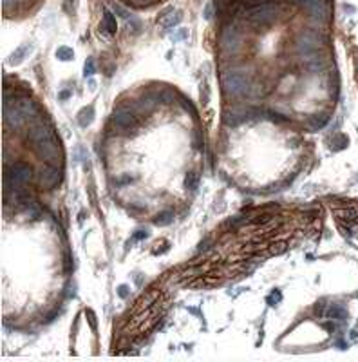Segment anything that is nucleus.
Masks as SVG:
<instances>
[{
  "mask_svg": "<svg viewBox=\"0 0 358 362\" xmlns=\"http://www.w3.org/2000/svg\"><path fill=\"white\" fill-rule=\"evenodd\" d=\"M275 14H277V6L274 2H266V4H257L246 11V20L254 26H268L274 22Z\"/></svg>",
  "mask_w": 358,
  "mask_h": 362,
  "instance_id": "f257e3e1",
  "label": "nucleus"
},
{
  "mask_svg": "<svg viewBox=\"0 0 358 362\" xmlns=\"http://www.w3.org/2000/svg\"><path fill=\"white\" fill-rule=\"evenodd\" d=\"M29 180H31V167L26 162H14L6 174V183H11V190L24 188Z\"/></svg>",
  "mask_w": 358,
  "mask_h": 362,
  "instance_id": "f03ea898",
  "label": "nucleus"
},
{
  "mask_svg": "<svg viewBox=\"0 0 358 362\" xmlns=\"http://www.w3.org/2000/svg\"><path fill=\"white\" fill-rule=\"evenodd\" d=\"M222 86L234 96H246L250 92V80L242 72H226L222 76Z\"/></svg>",
  "mask_w": 358,
  "mask_h": 362,
  "instance_id": "7ed1b4c3",
  "label": "nucleus"
},
{
  "mask_svg": "<svg viewBox=\"0 0 358 362\" xmlns=\"http://www.w3.org/2000/svg\"><path fill=\"white\" fill-rule=\"evenodd\" d=\"M304 10L308 11L311 18L318 22V24H326L331 16V11H330V6L326 0H308V4L304 6Z\"/></svg>",
  "mask_w": 358,
  "mask_h": 362,
  "instance_id": "20e7f679",
  "label": "nucleus"
},
{
  "mask_svg": "<svg viewBox=\"0 0 358 362\" xmlns=\"http://www.w3.org/2000/svg\"><path fill=\"white\" fill-rule=\"evenodd\" d=\"M38 156L42 158L48 165H52V167H58V165H60L62 152H60V147L56 145L54 140L42 143V145H38Z\"/></svg>",
  "mask_w": 358,
  "mask_h": 362,
  "instance_id": "39448f33",
  "label": "nucleus"
},
{
  "mask_svg": "<svg viewBox=\"0 0 358 362\" xmlns=\"http://www.w3.org/2000/svg\"><path fill=\"white\" fill-rule=\"evenodd\" d=\"M239 42H240V38H239V33H237L236 28H232V26H226V28L222 29V33H221V44H222V48L226 49L228 52L237 51V49H239Z\"/></svg>",
  "mask_w": 358,
  "mask_h": 362,
  "instance_id": "423d86ee",
  "label": "nucleus"
},
{
  "mask_svg": "<svg viewBox=\"0 0 358 362\" xmlns=\"http://www.w3.org/2000/svg\"><path fill=\"white\" fill-rule=\"evenodd\" d=\"M28 140L38 147V145H42V143L54 140V134H52V130L49 129V127H46V125H36V127H33V129L29 130Z\"/></svg>",
  "mask_w": 358,
  "mask_h": 362,
  "instance_id": "0eeeda50",
  "label": "nucleus"
},
{
  "mask_svg": "<svg viewBox=\"0 0 358 362\" xmlns=\"http://www.w3.org/2000/svg\"><path fill=\"white\" fill-rule=\"evenodd\" d=\"M62 180V174L58 170V167H46L42 172H40V176H38V183L42 186H48V188H52V186H56Z\"/></svg>",
  "mask_w": 358,
  "mask_h": 362,
  "instance_id": "6e6552de",
  "label": "nucleus"
},
{
  "mask_svg": "<svg viewBox=\"0 0 358 362\" xmlns=\"http://www.w3.org/2000/svg\"><path fill=\"white\" fill-rule=\"evenodd\" d=\"M4 120L13 129H18V127H22V124H24L26 116L22 114V110H20L18 107H11L10 109L8 105H4Z\"/></svg>",
  "mask_w": 358,
  "mask_h": 362,
  "instance_id": "1a4fd4ad",
  "label": "nucleus"
},
{
  "mask_svg": "<svg viewBox=\"0 0 358 362\" xmlns=\"http://www.w3.org/2000/svg\"><path fill=\"white\" fill-rule=\"evenodd\" d=\"M112 122H114V125H116L118 129L127 130V129H130L132 125H134V116H132L127 109H118L112 114Z\"/></svg>",
  "mask_w": 358,
  "mask_h": 362,
  "instance_id": "9d476101",
  "label": "nucleus"
},
{
  "mask_svg": "<svg viewBox=\"0 0 358 362\" xmlns=\"http://www.w3.org/2000/svg\"><path fill=\"white\" fill-rule=\"evenodd\" d=\"M248 116H250V110H228L226 116H224V122H226L230 127H237L239 124H242L244 120H248Z\"/></svg>",
  "mask_w": 358,
  "mask_h": 362,
  "instance_id": "9b49d317",
  "label": "nucleus"
},
{
  "mask_svg": "<svg viewBox=\"0 0 358 362\" xmlns=\"http://www.w3.org/2000/svg\"><path fill=\"white\" fill-rule=\"evenodd\" d=\"M31 49H33V48H31V44H22V46H20L16 51L11 52L10 64H11V66H18V64L22 62L26 56H28L29 52H31Z\"/></svg>",
  "mask_w": 358,
  "mask_h": 362,
  "instance_id": "f8f14e48",
  "label": "nucleus"
},
{
  "mask_svg": "<svg viewBox=\"0 0 358 362\" xmlns=\"http://www.w3.org/2000/svg\"><path fill=\"white\" fill-rule=\"evenodd\" d=\"M214 6L219 14L234 13L237 10V0H214Z\"/></svg>",
  "mask_w": 358,
  "mask_h": 362,
  "instance_id": "ddd939ff",
  "label": "nucleus"
},
{
  "mask_svg": "<svg viewBox=\"0 0 358 362\" xmlns=\"http://www.w3.org/2000/svg\"><path fill=\"white\" fill-rule=\"evenodd\" d=\"M102 28L107 31L108 34H114L118 31V22L114 18V14L110 11H105L104 13V22H102Z\"/></svg>",
  "mask_w": 358,
  "mask_h": 362,
  "instance_id": "4468645a",
  "label": "nucleus"
},
{
  "mask_svg": "<svg viewBox=\"0 0 358 362\" xmlns=\"http://www.w3.org/2000/svg\"><path fill=\"white\" fill-rule=\"evenodd\" d=\"M20 110H22V114L26 116V118H36V107H34V104L31 100H26V98H22V100L18 102V105H16Z\"/></svg>",
  "mask_w": 358,
  "mask_h": 362,
  "instance_id": "2eb2a0df",
  "label": "nucleus"
},
{
  "mask_svg": "<svg viewBox=\"0 0 358 362\" xmlns=\"http://www.w3.org/2000/svg\"><path fill=\"white\" fill-rule=\"evenodd\" d=\"M315 38L313 36H310V34H304V36H300V40H298V51L302 52V54H308V52H313L315 51Z\"/></svg>",
  "mask_w": 358,
  "mask_h": 362,
  "instance_id": "dca6fc26",
  "label": "nucleus"
},
{
  "mask_svg": "<svg viewBox=\"0 0 358 362\" xmlns=\"http://www.w3.org/2000/svg\"><path fill=\"white\" fill-rule=\"evenodd\" d=\"M92 114H94V109L92 107H85L80 110V116H78V124L82 127H89L90 122H92Z\"/></svg>",
  "mask_w": 358,
  "mask_h": 362,
  "instance_id": "f3484780",
  "label": "nucleus"
},
{
  "mask_svg": "<svg viewBox=\"0 0 358 362\" xmlns=\"http://www.w3.org/2000/svg\"><path fill=\"white\" fill-rule=\"evenodd\" d=\"M181 18H183V16H181V13L178 11V13H174V14H168V16H166V18L163 20L161 24H163V28H165V29H172V28H176L179 22H181Z\"/></svg>",
  "mask_w": 358,
  "mask_h": 362,
  "instance_id": "a211bd4d",
  "label": "nucleus"
},
{
  "mask_svg": "<svg viewBox=\"0 0 358 362\" xmlns=\"http://www.w3.org/2000/svg\"><path fill=\"white\" fill-rule=\"evenodd\" d=\"M56 58L67 62V60H72L74 58V51L71 48H67V46H62V48L56 49Z\"/></svg>",
  "mask_w": 358,
  "mask_h": 362,
  "instance_id": "6ab92c4d",
  "label": "nucleus"
},
{
  "mask_svg": "<svg viewBox=\"0 0 358 362\" xmlns=\"http://www.w3.org/2000/svg\"><path fill=\"white\" fill-rule=\"evenodd\" d=\"M172 220H174V214H172V212H161V214L154 220V224H158V226H165V224L172 223Z\"/></svg>",
  "mask_w": 358,
  "mask_h": 362,
  "instance_id": "aec40b11",
  "label": "nucleus"
},
{
  "mask_svg": "<svg viewBox=\"0 0 358 362\" xmlns=\"http://www.w3.org/2000/svg\"><path fill=\"white\" fill-rule=\"evenodd\" d=\"M344 315H346V310L338 304H333L328 308V317H330V319H342Z\"/></svg>",
  "mask_w": 358,
  "mask_h": 362,
  "instance_id": "412c9836",
  "label": "nucleus"
},
{
  "mask_svg": "<svg viewBox=\"0 0 358 362\" xmlns=\"http://www.w3.org/2000/svg\"><path fill=\"white\" fill-rule=\"evenodd\" d=\"M198 185H199V176H198V174H194V172L186 174V178H184V188L194 190V188H198Z\"/></svg>",
  "mask_w": 358,
  "mask_h": 362,
  "instance_id": "4be33fe9",
  "label": "nucleus"
},
{
  "mask_svg": "<svg viewBox=\"0 0 358 362\" xmlns=\"http://www.w3.org/2000/svg\"><path fill=\"white\" fill-rule=\"evenodd\" d=\"M94 60L92 58H87V62H85V66H84V74L85 76H92L94 74Z\"/></svg>",
  "mask_w": 358,
  "mask_h": 362,
  "instance_id": "5701e85b",
  "label": "nucleus"
},
{
  "mask_svg": "<svg viewBox=\"0 0 358 362\" xmlns=\"http://www.w3.org/2000/svg\"><path fill=\"white\" fill-rule=\"evenodd\" d=\"M112 11L114 13H118L120 16H122V18H125V20H132V14L128 13L127 10H123L122 6L120 4H112Z\"/></svg>",
  "mask_w": 358,
  "mask_h": 362,
  "instance_id": "b1692460",
  "label": "nucleus"
},
{
  "mask_svg": "<svg viewBox=\"0 0 358 362\" xmlns=\"http://www.w3.org/2000/svg\"><path fill=\"white\" fill-rule=\"evenodd\" d=\"M64 10H66L69 14H74V13H76V0H66V4H64Z\"/></svg>",
  "mask_w": 358,
  "mask_h": 362,
  "instance_id": "393cba45",
  "label": "nucleus"
},
{
  "mask_svg": "<svg viewBox=\"0 0 358 362\" xmlns=\"http://www.w3.org/2000/svg\"><path fill=\"white\" fill-rule=\"evenodd\" d=\"M186 36H188V29L184 28V29H179V33L172 34V40L178 42V40H183V38H186Z\"/></svg>",
  "mask_w": 358,
  "mask_h": 362,
  "instance_id": "a878e982",
  "label": "nucleus"
},
{
  "mask_svg": "<svg viewBox=\"0 0 358 362\" xmlns=\"http://www.w3.org/2000/svg\"><path fill=\"white\" fill-rule=\"evenodd\" d=\"M214 10H216V6H214V2H210V4L206 6V10H204V18L206 20H210L214 16Z\"/></svg>",
  "mask_w": 358,
  "mask_h": 362,
  "instance_id": "bb28decb",
  "label": "nucleus"
},
{
  "mask_svg": "<svg viewBox=\"0 0 358 362\" xmlns=\"http://www.w3.org/2000/svg\"><path fill=\"white\" fill-rule=\"evenodd\" d=\"M118 296L122 297V299H127L128 297V286H125V284H122L118 288Z\"/></svg>",
  "mask_w": 358,
  "mask_h": 362,
  "instance_id": "cd10ccee",
  "label": "nucleus"
},
{
  "mask_svg": "<svg viewBox=\"0 0 358 362\" xmlns=\"http://www.w3.org/2000/svg\"><path fill=\"white\" fill-rule=\"evenodd\" d=\"M280 297H282V296H280V292L275 290V292H274V296H270V297H268V302H270V304H275V302H278V300H280Z\"/></svg>",
  "mask_w": 358,
  "mask_h": 362,
  "instance_id": "c85d7f7f",
  "label": "nucleus"
},
{
  "mask_svg": "<svg viewBox=\"0 0 358 362\" xmlns=\"http://www.w3.org/2000/svg\"><path fill=\"white\" fill-rule=\"evenodd\" d=\"M183 109H186L190 112V114H194V112H196V107H194L192 104H190L188 100H183Z\"/></svg>",
  "mask_w": 358,
  "mask_h": 362,
  "instance_id": "c756f323",
  "label": "nucleus"
},
{
  "mask_svg": "<svg viewBox=\"0 0 358 362\" xmlns=\"http://www.w3.org/2000/svg\"><path fill=\"white\" fill-rule=\"evenodd\" d=\"M146 236H148V234H146V230H140V232H138L136 236L132 238V241H140V239H145Z\"/></svg>",
  "mask_w": 358,
  "mask_h": 362,
  "instance_id": "7c9ffc66",
  "label": "nucleus"
},
{
  "mask_svg": "<svg viewBox=\"0 0 358 362\" xmlns=\"http://www.w3.org/2000/svg\"><path fill=\"white\" fill-rule=\"evenodd\" d=\"M293 2H295V4H298V6H302V8L308 4V0H293Z\"/></svg>",
  "mask_w": 358,
  "mask_h": 362,
  "instance_id": "2f4dec72",
  "label": "nucleus"
},
{
  "mask_svg": "<svg viewBox=\"0 0 358 362\" xmlns=\"http://www.w3.org/2000/svg\"><path fill=\"white\" fill-rule=\"evenodd\" d=\"M67 96H71V92H69V90H64L60 94V98H67Z\"/></svg>",
  "mask_w": 358,
  "mask_h": 362,
  "instance_id": "473e14b6",
  "label": "nucleus"
}]
</instances>
